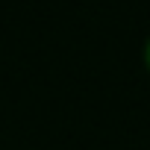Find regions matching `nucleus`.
<instances>
[{"mask_svg": "<svg viewBox=\"0 0 150 150\" xmlns=\"http://www.w3.org/2000/svg\"><path fill=\"white\" fill-rule=\"evenodd\" d=\"M141 65H144V71L150 74V35H147L144 44H141Z\"/></svg>", "mask_w": 150, "mask_h": 150, "instance_id": "nucleus-1", "label": "nucleus"}]
</instances>
